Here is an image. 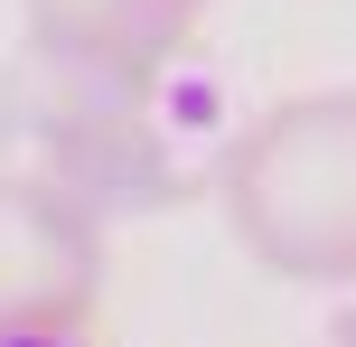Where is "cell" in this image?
Instances as JSON below:
<instances>
[{
  "label": "cell",
  "instance_id": "obj_1",
  "mask_svg": "<svg viewBox=\"0 0 356 347\" xmlns=\"http://www.w3.org/2000/svg\"><path fill=\"white\" fill-rule=\"evenodd\" d=\"M10 347H66V338H10Z\"/></svg>",
  "mask_w": 356,
  "mask_h": 347
}]
</instances>
